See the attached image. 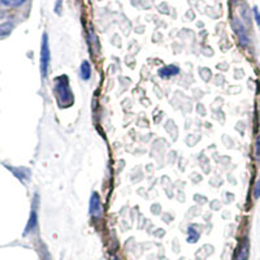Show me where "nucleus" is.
I'll list each match as a JSON object with an SVG mask.
<instances>
[{
  "instance_id": "f257e3e1",
  "label": "nucleus",
  "mask_w": 260,
  "mask_h": 260,
  "mask_svg": "<svg viewBox=\"0 0 260 260\" xmlns=\"http://www.w3.org/2000/svg\"><path fill=\"white\" fill-rule=\"evenodd\" d=\"M53 91L56 94L57 103L61 108L71 106L73 103V94L71 91V87H69L68 78L65 76H60L56 80L53 81Z\"/></svg>"
},
{
  "instance_id": "f03ea898",
  "label": "nucleus",
  "mask_w": 260,
  "mask_h": 260,
  "mask_svg": "<svg viewBox=\"0 0 260 260\" xmlns=\"http://www.w3.org/2000/svg\"><path fill=\"white\" fill-rule=\"evenodd\" d=\"M50 60H51V53H50V46H48V36L43 34L42 38V50H41V72L42 77H47L48 67H50Z\"/></svg>"
},
{
  "instance_id": "7ed1b4c3",
  "label": "nucleus",
  "mask_w": 260,
  "mask_h": 260,
  "mask_svg": "<svg viewBox=\"0 0 260 260\" xmlns=\"http://www.w3.org/2000/svg\"><path fill=\"white\" fill-rule=\"evenodd\" d=\"M102 204L99 195L96 192H92L91 198H90V215L94 217H101L102 216Z\"/></svg>"
},
{
  "instance_id": "20e7f679",
  "label": "nucleus",
  "mask_w": 260,
  "mask_h": 260,
  "mask_svg": "<svg viewBox=\"0 0 260 260\" xmlns=\"http://www.w3.org/2000/svg\"><path fill=\"white\" fill-rule=\"evenodd\" d=\"M233 27H234V30H236L238 38H240L241 45L247 46L248 45V37H247V34H246V31H245V27H243L242 25L238 22V20H234Z\"/></svg>"
},
{
  "instance_id": "39448f33",
  "label": "nucleus",
  "mask_w": 260,
  "mask_h": 260,
  "mask_svg": "<svg viewBox=\"0 0 260 260\" xmlns=\"http://www.w3.org/2000/svg\"><path fill=\"white\" fill-rule=\"evenodd\" d=\"M178 73H180V68L176 67V65H167V67H162L159 71V76L161 78L173 77V76H176Z\"/></svg>"
},
{
  "instance_id": "423d86ee",
  "label": "nucleus",
  "mask_w": 260,
  "mask_h": 260,
  "mask_svg": "<svg viewBox=\"0 0 260 260\" xmlns=\"http://www.w3.org/2000/svg\"><path fill=\"white\" fill-rule=\"evenodd\" d=\"M247 257H248V242L247 241H245V242L240 246V248H238V251H237L236 254V259L234 260H247Z\"/></svg>"
},
{
  "instance_id": "0eeeda50",
  "label": "nucleus",
  "mask_w": 260,
  "mask_h": 260,
  "mask_svg": "<svg viewBox=\"0 0 260 260\" xmlns=\"http://www.w3.org/2000/svg\"><path fill=\"white\" fill-rule=\"evenodd\" d=\"M81 78L85 81H89L90 77H91V67H90L89 61H83L82 65H81L80 69Z\"/></svg>"
},
{
  "instance_id": "6e6552de",
  "label": "nucleus",
  "mask_w": 260,
  "mask_h": 260,
  "mask_svg": "<svg viewBox=\"0 0 260 260\" xmlns=\"http://www.w3.org/2000/svg\"><path fill=\"white\" fill-rule=\"evenodd\" d=\"M12 30V22L6 18L0 17V34H8Z\"/></svg>"
},
{
  "instance_id": "1a4fd4ad",
  "label": "nucleus",
  "mask_w": 260,
  "mask_h": 260,
  "mask_svg": "<svg viewBox=\"0 0 260 260\" xmlns=\"http://www.w3.org/2000/svg\"><path fill=\"white\" fill-rule=\"evenodd\" d=\"M26 0H0V4L6 7H20L25 3Z\"/></svg>"
},
{
  "instance_id": "9d476101",
  "label": "nucleus",
  "mask_w": 260,
  "mask_h": 260,
  "mask_svg": "<svg viewBox=\"0 0 260 260\" xmlns=\"http://www.w3.org/2000/svg\"><path fill=\"white\" fill-rule=\"evenodd\" d=\"M199 238V233L197 231H195V228L194 226H190L189 228V238H187V241L191 243L197 242Z\"/></svg>"
},
{
  "instance_id": "9b49d317",
  "label": "nucleus",
  "mask_w": 260,
  "mask_h": 260,
  "mask_svg": "<svg viewBox=\"0 0 260 260\" xmlns=\"http://www.w3.org/2000/svg\"><path fill=\"white\" fill-rule=\"evenodd\" d=\"M36 222H37V212H36V210H32L31 216H30L29 225H27V228H26V233H29L30 229H34V226H36Z\"/></svg>"
},
{
  "instance_id": "f8f14e48",
  "label": "nucleus",
  "mask_w": 260,
  "mask_h": 260,
  "mask_svg": "<svg viewBox=\"0 0 260 260\" xmlns=\"http://www.w3.org/2000/svg\"><path fill=\"white\" fill-rule=\"evenodd\" d=\"M254 197L255 198H260V178L257 180L256 185H255V189H254Z\"/></svg>"
},
{
  "instance_id": "ddd939ff",
  "label": "nucleus",
  "mask_w": 260,
  "mask_h": 260,
  "mask_svg": "<svg viewBox=\"0 0 260 260\" xmlns=\"http://www.w3.org/2000/svg\"><path fill=\"white\" fill-rule=\"evenodd\" d=\"M256 156L257 159L260 160V137H257V141H256Z\"/></svg>"
},
{
  "instance_id": "4468645a",
  "label": "nucleus",
  "mask_w": 260,
  "mask_h": 260,
  "mask_svg": "<svg viewBox=\"0 0 260 260\" xmlns=\"http://www.w3.org/2000/svg\"><path fill=\"white\" fill-rule=\"evenodd\" d=\"M254 13H255V20H256L257 25H259V26H260V13H259V11H257V9L255 8L254 9Z\"/></svg>"
},
{
  "instance_id": "2eb2a0df",
  "label": "nucleus",
  "mask_w": 260,
  "mask_h": 260,
  "mask_svg": "<svg viewBox=\"0 0 260 260\" xmlns=\"http://www.w3.org/2000/svg\"><path fill=\"white\" fill-rule=\"evenodd\" d=\"M111 260H120V259H118V257H116V256H113Z\"/></svg>"
}]
</instances>
